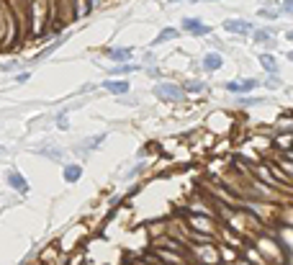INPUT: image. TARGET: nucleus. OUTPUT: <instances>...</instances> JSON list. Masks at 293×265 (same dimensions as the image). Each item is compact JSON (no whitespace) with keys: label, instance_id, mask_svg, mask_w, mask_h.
<instances>
[{"label":"nucleus","instance_id":"25","mask_svg":"<svg viewBox=\"0 0 293 265\" xmlns=\"http://www.w3.org/2000/svg\"><path fill=\"white\" fill-rule=\"evenodd\" d=\"M288 39H291V41H293V34H288Z\"/></svg>","mask_w":293,"mask_h":265},{"label":"nucleus","instance_id":"22","mask_svg":"<svg viewBox=\"0 0 293 265\" xmlns=\"http://www.w3.org/2000/svg\"><path fill=\"white\" fill-rule=\"evenodd\" d=\"M28 78H31V75H28V72H23V75H18V83H21V85H23V83H26V80H28Z\"/></svg>","mask_w":293,"mask_h":265},{"label":"nucleus","instance_id":"26","mask_svg":"<svg viewBox=\"0 0 293 265\" xmlns=\"http://www.w3.org/2000/svg\"><path fill=\"white\" fill-rule=\"evenodd\" d=\"M208 3H213V0H208Z\"/></svg>","mask_w":293,"mask_h":265},{"label":"nucleus","instance_id":"5","mask_svg":"<svg viewBox=\"0 0 293 265\" xmlns=\"http://www.w3.org/2000/svg\"><path fill=\"white\" fill-rule=\"evenodd\" d=\"M224 31H229V34H250L252 23L244 21V18H229V21H224Z\"/></svg>","mask_w":293,"mask_h":265},{"label":"nucleus","instance_id":"3","mask_svg":"<svg viewBox=\"0 0 293 265\" xmlns=\"http://www.w3.org/2000/svg\"><path fill=\"white\" fill-rule=\"evenodd\" d=\"M183 31H188V34H193V36H206V34H211V26H206L203 21H198V18H183Z\"/></svg>","mask_w":293,"mask_h":265},{"label":"nucleus","instance_id":"18","mask_svg":"<svg viewBox=\"0 0 293 265\" xmlns=\"http://www.w3.org/2000/svg\"><path fill=\"white\" fill-rule=\"evenodd\" d=\"M239 103H242V106H255V103H262V100H260V98H244V95H242Z\"/></svg>","mask_w":293,"mask_h":265},{"label":"nucleus","instance_id":"24","mask_svg":"<svg viewBox=\"0 0 293 265\" xmlns=\"http://www.w3.org/2000/svg\"><path fill=\"white\" fill-rule=\"evenodd\" d=\"M167 3H180V0H167Z\"/></svg>","mask_w":293,"mask_h":265},{"label":"nucleus","instance_id":"23","mask_svg":"<svg viewBox=\"0 0 293 265\" xmlns=\"http://www.w3.org/2000/svg\"><path fill=\"white\" fill-rule=\"evenodd\" d=\"M288 60H293V52H288Z\"/></svg>","mask_w":293,"mask_h":265},{"label":"nucleus","instance_id":"16","mask_svg":"<svg viewBox=\"0 0 293 265\" xmlns=\"http://www.w3.org/2000/svg\"><path fill=\"white\" fill-rule=\"evenodd\" d=\"M67 113H70V108H65V111H62L59 116H57V126L62 129V131H67L70 126H67Z\"/></svg>","mask_w":293,"mask_h":265},{"label":"nucleus","instance_id":"15","mask_svg":"<svg viewBox=\"0 0 293 265\" xmlns=\"http://www.w3.org/2000/svg\"><path fill=\"white\" fill-rule=\"evenodd\" d=\"M260 65H262V67H265L268 72H273V75H275V72H278V67H275V60H273V57H270V54H262V57H260Z\"/></svg>","mask_w":293,"mask_h":265},{"label":"nucleus","instance_id":"14","mask_svg":"<svg viewBox=\"0 0 293 265\" xmlns=\"http://www.w3.org/2000/svg\"><path fill=\"white\" fill-rule=\"evenodd\" d=\"M136 70H142V67H136V65H118V67H111V75H129V72H136Z\"/></svg>","mask_w":293,"mask_h":265},{"label":"nucleus","instance_id":"12","mask_svg":"<svg viewBox=\"0 0 293 265\" xmlns=\"http://www.w3.org/2000/svg\"><path fill=\"white\" fill-rule=\"evenodd\" d=\"M108 57L116 60V62H126L129 57H131V49H111V52H108Z\"/></svg>","mask_w":293,"mask_h":265},{"label":"nucleus","instance_id":"11","mask_svg":"<svg viewBox=\"0 0 293 265\" xmlns=\"http://www.w3.org/2000/svg\"><path fill=\"white\" fill-rule=\"evenodd\" d=\"M39 155H44V157H49V160H54V163H59L62 157H65V152L62 150H57V147H49V150H36Z\"/></svg>","mask_w":293,"mask_h":265},{"label":"nucleus","instance_id":"2","mask_svg":"<svg viewBox=\"0 0 293 265\" xmlns=\"http://www.w3.org/2000/svg\"><path fill=\"white\" fill-rule=\"evenodd\" d=\"M257 85L260 83L255 78H247V80H239V83H226L224 88H226L229 93H234V95H247V93H252Z\"/></svg>","mask_w":293,"mask_h":265},{"label":"nucleus","instance_id":"8","mask_svg":"<svg viewBox=\"0 0 293 265\" xmlns=\"http://www.w3.org/2000/svg\"><path fill=\"white\" fill-rule=\"evenodd\" d=\"M221 65H224V60H221V54H216V52H211V54L203 57V67L211 70V72H213V70H219Z\"/></svg>","mask_w":293,"mask_h":265},{"label":"nucleus","instance_id":"20","mask_svg":"<svg viewBox=\"0 0 293 265\" xmlns=\"http://www.w3.org/2000/svg\"><path fill=\"white\" fill-rule=\"evenodd\" d=\"M260 16H262V18H275L278 13H275V10H265V8H262V10H260Z\"/></svg>","mask_w":293,"mask_h":265},{"label":"nucleus","instance_id":"19","mask_svg":"<svg viewBox=\"0 0 293 265\" xmlns=\"http://www.w3.org/2000/svg\"><path fill=\"white\" fill-rule=\"evenodd\" d=\"M283 13H291L293 16V0H283V8H281Z\"/></svg>","mask_w":293,"mask_h":265},{"label":"nucleus","instance_id":"17","mask_svg":"<svg viewBox=\"0 0 293 265\" xmlns=\"http://www.w3.org/2000/svg\"><path fill=\"white\" fill-rule=\"evenodd\" d=\"M188 90H191V93H200V90H206V83H191Z\"/></svg>","mask_w":293,"mask_h":265},{"label":"nucleus","instance_id":"13","mask_svg":"<svg viewBox=\"0 0 293 265\" xmlns=\"http://www.w3.org/2000/svg\"><path fill=\"white\" fill-rule=\"evenodd\" d=\"M170 39H178V28H165V31L154 39V47H157V44H162V41H170Z\"/></svg>","mask_w":293,"mask_h":265},{"label":"nucleus","instance_id":"4","mask_svg":"<svg viewBox=\"0 0 293 265\" xmlns=\"http://www.w3.org/2000/svg\"><path fill=\"white\" fill-rule=\"evenodd\" d=\"M5 180H8V185H10L13 190H18L21 196H26V193H28V183H26V178H23V175H21L18 170H8Z\"/></svg>","mask_w":293,"mask_h":265},{"label":"nucleus","instance_id":"1","mask_svg":"<svg viewBox=\"0 0 293 265\" xmlns=\"http://www.w3.org/2000/svg\"><path fill=\"white\" fill-rule=\"evenodd\" d=\"M154 95L162 98V100H183L185 90L180 85H175V83H160L157 88H154Z\"/></svg>","mask_w":293,"mask_h":265},{"label":"nucleus","instance_id":"9","mask_svg":"<svg viewBox=\"0 0 293 265\" xmlns=\"http://www.w3.org/2000/svg\"><path fill=\"white\" fill-rule=\"evenodd\" d=\"M65 41H67V36H62L59 41H52V44H49V47H46L44 52H39V54H36V60H46V57H49L52 52H57V47H62Z\"/></svg>","mask_w":293,"mask_h":265},{"label":"nucleus","instance_id":"6","mask_svg":"<svg viewBox=\"0 0 293 265\" xmlns=\"http://www.w3.org/2000/svg\"><path fill=\"white\" fill-rule=\"evenodd\" d=\"M100 88H105L108 93H113V95H123V93H129V83L126 80H103Z\"/></svg>","mask_w":293,"mask_h":265},{"label":"nucleus","instance_id":"21","mask_svg":"<svg viewBox=\"0 0 293 265\" xmlns=\"http://www.w3.org/2000/svg\"><path fill=\"white\" fill-rule=\"evenodd\" d=\"M268 36H270V31H257V34H255V39H257V41H262V39H268Z\"/></svg>","mask_w":293,"mask_h":265},{"label":"nucleus","instance_id":"7","mask_svg":"<svg viewBox=\"0 0 293 265\" xmlns=\"http://www.w3.org/2000/svg\"><path fill=\"white\" fill-rule=\"evenodd\" d=\"M62 178H65L67 183H77L83 178V168L80 165H67L65 170H62Z\"/></svg>","mask_w":293,"mask_h":265},{"label":"nucleus","instance_id":"10","mask_svg":"<svg viewBox=\"0 0 293 265\" xmlns=\"http://www.w3.org/2000/svg\"><path fill=\"white\" fill-rule=\"evenodd\" d=\"M103 142H105V134H96V137H90L88 142H83V150L90 152V150H96V147H100Z\"/></svg>","mask_w":293,"mask_h":265}]
</instances>
